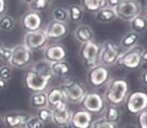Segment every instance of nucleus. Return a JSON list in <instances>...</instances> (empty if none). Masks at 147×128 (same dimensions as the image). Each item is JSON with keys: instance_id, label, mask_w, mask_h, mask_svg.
Returning <instances> with one entry per match:
<instances>
[{"instance_id": "nucleus-1", "label": "nucleus", "mask_w": 147, "mask_h": 128, "mask_svg": "<svg viewBox=\"0 0 147 128\" xmlns=\"http://www.w3.org/2000/svg\"><path fill=\"white\" fill-rule=\"evenodd\" d=\"M129 92L130 88L127 80L122 77H117V78H111L109 83L106 85V89L102 97L108 105L121 107L122 104H124Z\"/></svg>"}, {"instance_id": "nucleus-2", "label": "nucleus", "mask_w": 147, "mask_h": 128, "mask_svg": "<svg viewBox=\"0 0 147 128\" xmlns=\"http://www.w3.org/2000/svg\"><path fill=\"white\" fill-rule=\"evenodd\" d=\"M143 48L144 47L137 45L131 49L122 50L116 65H119L121 69L130 72L140 69L144 64L142 60Z\"/></svg>"}, {"instance_id": "nucleus-3", "label": "nucleus", "mask_w": 147, "mask_h": 128, "mask_svg": "<svg viewBox=\"0 0 147 128\" xmlns=\"http://www.w3.org/2000/svg\"><path fill=\"white\" fill-rule=\"evenodd\" d=\"M60 89L62 90L64 99L67 103L71 104H78L83 99L84 95L86 93L85 87L82 83H80L76 79H67L60 85Z\"/></svg>"}, {"instance_id": "nucleus-4", "label": "nucleus", "mask_w": 147, "mask_h": 128, "mask_svg": "<svg viewBox=\"0 0 147 128\" xmlns=\"http://www.w3.org/2000/svg\"><path fill=\"white\" fill-rule=\"evenodd\" d=\"M121 51L122 49L115 40H111V39L105 40L100 45L98 64H101L107 67H111L116 65Z\"/></svg>"}, {"instance_id": "nucleus-5", "label": "nucleus", "mask_w": 147, "mask_h": 128, "mask_svg": "<svg viewBox=\"0 0 147 128\" xmlns=\"http://www.w3.org/2000/svg\"><path fill=\"white\" fill-rule=\"evenodd\" d=\"M110 79V69L101 64H97V65L88 69V72L86 75V80H87L88 85L95 89H99L101 87H105Z\"/></svg>"}, {"instance_id": "nucleus-6", "label": "nucleus", "mask_w": 147, "mask_h": 128, "mask_svg": "<svg viewBox=\"0 0 147 128\" xmlns=\"http://www.w3.org/2000/svg\"><path fill=\"white\" fill-rule=\"evenodd\" d=\"M51 80L37 73L36 71L30 67L26 69L24 74V86L26 87L28 91L33 92H42V91H47L49 84Z\"/></svg>"}, {"instance_id": "nucleus-7", "label": "nucleus", "mask_w": 147, "mask_h": 128, "mask_svg": "<svg viewBox=\"0 0 147 128\" xmlns=\"http://www.w3.org/2000/svg\"><path fill=\"white\" fill-rule=\"evenodd\" d=\"M142 3L140 0H122L115 8L117 17L122 21L130 22L142 13Z\"/></svg>"}, {"instance_id": "nucleus-8", "label": "nucleus", "mask_w": 147, "mask_h": 128, "mask_svg": "<svg viewBox=\"0 0 147 128\" xmlns=\"http://www.w3.org/2000/svg\"><path fill=\"white\" fill-rule=\"evenodd\" d=\"M127 112L131 115H138L147 109V92L144 90H135L129 92L124 102Z\"/></svg>"}, {"instance_id": "nucleus-9", "label": "nucleus", "mask_w": 147, "mask_h": 128, "mask_svg": "<svg viewBox=\"0 0 147 128\" xmlns=\"http://www.w3.org/2000/svg\"><path fill=\"white\" fill-rule=\"evenodd\" d=\"M100 45L96 41H89L86 43H82L79 50V54L81 61L85 67L90 69L98 64L99 58Z\"/></svg>"}, {"instance_id": "nucleus-10", "label": "nucleus", "mask_w": 147, "mask_h": 128, "mask_svg": "<svg viewBox=\"0 0 147 128\" xmlns=\"http://www.w3.org/2000/svg\"><path fill=\"white\" fill-rule=\"evenodd\" d=\"M33 61V52L27 49L23 43L12 47V57L10 60L11 67L14 69H25L28 67Z\"/></svg>"}, {"instance_id": "nucleus-11", "label": "nucleus", "mask_w": 147, "mask_h": 128, "mask_svg": "<svg viewBox=\"0 0 147 128\" xmlns=\"http://www.w3.org/2000/svg\"><path fill=\"white\" fill-rule=\"evenodd\" d=\"M83 110L92 114L102 113L106 107V102L102 95L98 92H86L79 103Z\"/></svg>"}, {"instance_id": "nucleus-12", "label": "nucleus", "mask_w": 147, "mask_h": 128, "mask_svg": "<svg viewBox=\"0 0 147 128\" xmlns=\"http://www.w3.org/2000/svg\"><path fill=\"white\" fill-rule=\"evenodd\" d=\"M49 43V40L47 39L44 29H38L36 32L25 33L23 38V45L33 51H39L44 50L45 47Z\"/></svg>"}, {"instance_id": "nucleus-13", "label": "nucleus", "mask_w": 147, "mask_h": 128, "mask_svg": "<svg viewBox=\"0 0 147 128\" xmlns=\"http://www.w3.org/2000/svg\"><path fill=\"white\" fill-rule=\"evenodd\" d=\"M51 111H53L51 123H53L56 126H58L59 128H71L72 112L69 109L67 102L53 107Z\"/></svg>"}, {"instance_id": "nucleus-14", "label": "nucleus", "mask_w": 147, "mask_h": 128, "mask_svg": "<svg viewBox=\"0 0 147 128\" xmlns=\"http://www.w3.org/2000/svg\"><path fill=\"white\" fill-rule=\"evenodd\" d=\"M44 53V60H46L49 63H56V62H60V61H64L67 59V48L58 43H48L42 50Z\"/></svg>"}, {"instance_id": "nucleus-15", "label": "nucleus", "mask_w": 147, "mask_h": 128, "mask_svg": "<svg viewBox=\"0 0 147 128\" xmlns=\"http://www.w3.org/2000/svg\"><path fill=\"white\" fill-rule=\"evenodd\" d=\"M44 33L49 41H59L69 34V27L67 23L51 21L44 28Z\"/></svg>"}, {"instance_id": "nucleus-16", "label": "nucleus", "mask_w": 147, "mask_h": 128, "mask_svg": "<svg viewBox=\"0 0 147 128\" xmlns=\"http://www.w3.org/2000/svg\"><path fill=\"white\" fill-rule=\"evenodd\" d=\"M21 26L25 33L36 32L38 29H42V16L39 12L33 10H28L21 16Z\"/></svg>"}, {"instance_id": "nucleus-17", "label": "nucleus", "mask_w": 147, "mask_h": 128, "mask_svg": "<svg viewBox=\"0 0 147 128\" xmlns=\"http://www.w3.org/2000/svg\"><path fill=\"white\" fill-rule=\"evenodd\" d=\"M93 122H94L93 114L83 109L72 112L71 128H92Z\"/></svg>"}, {"instance_id": "nucleus-18", "label": "nucleus", "mask_w": 147, "mask_h": 128, "mask_svg": "<svg viewBox=\"0 0 147 128\" xmlns=\"http://www.w3.org/2000/svg\"><path fill=\"white\" fill-rule=\"evenodd\" d=\"M30 115L23 112H9L2 116V122L8 128H24Z\"/></svg>"}, {"instance_id": "nucleus-19", "label": "nucleus", "mask_w": 147, "mask_h": 128, "mask_svg": "<svg viewBox=\"0 0 147 128\" xmlns=\"http://www.w3.org/2000/svg\"><path fill=\"white\" fill-rule=\"evenodd\" d=\"M73 36L75 40L82 45V43H86L89 41H94L95 33L90 26L86 24H81L74 29Z\"/></svg>"}, {"instance_id": "nucleus-20", "label": "nucleus", "mask_w": 147, "mask_h": 128, "mask_svg": "<svg viewBox=\"0 0 147 128\" xmlns=\"http://www.w3.org/2000/svg\"><path fill=\"white\" fill-rule=\"evenodd\" d=\"M46 93H47L48 107H50V109H53V107H57L59 104L65 102L63 92H62V90L60 89L59 86H55V87H51V88L47 89Z\"/></svg>"}, {"instance_id": "nucleus-21", "label": "nucleus", "mask_w": 147, "mask_h": 128, "mask_svg": "<svg viewBox=\"0 0 147 128\" xmlns=\"http://www.w3.org/2000/svg\"><path fill=\"white\" fill-rule=\"evenodd\" d=\"M50 64H51V71L55 77H61L67 79L72 74V67L67 60Z\"/></svg>"}, {"instance_id": "nucleus-22", "label": "nucleus", "mask_w": 147, "mask_h": 128, "mask_svg": "<svg viewBox=\"0 0 147 128\" xmlns=\"http://www.w3.org/2000/svg\"><path fill=\"white\" fill-rule=\"evenodd\" d=\"M80 5L83 8L84 12L94 14V15L99 10L108 7L106 0H81Z\"/></svg>"}, {"instance_id": "nucleus-23", "label": "nucleus", "mask_w": 147, "mask_h": 128, "mask_svg": "<svg viewBox=\"0 0 147 128\" xmlns=\"http://www.w3.org/2000/svg\"><path fill=\"white\" fill-rule=\"evenodd\" d=\"M140 38H141V35H140V34L134 33V32H132L131 31V32L126 33L125 35L121 38L119 46H120V48L122 49V50L131 49V48H133V47H135V46L138 45V40H140Z\"/></svg>"}, {"instance_id": "nucleus-24", "label": "nucleus", "mask_w": 147, "mask_h": 128, "mask_svg": "<svg viewBox=\"0 0 147 128\" xmlns=\"http://www.w3.org/2000/svg\"><path fill=\"white\" fill-rule=\"evenodd\" d=\"M117 17L116 11L113 8H110V7H106L104 9L99 10L96 14H95V20L97 22H100V23H111L113 22Z\"/></svg>"}, {"instance_id": "nucleus-25", "label": "nucleus", "mask_w": 147, "mask_h": 128, "mask_svg": "<svg viewBox=\"0 0 147 128\" xmlns=\"http://www.w3.org/2000/svg\"><path fill=\"white\" fill-rule=\"evenodd\" d=\"M121 112L120 107H115V105H107V107L104 109L102 111V118L110 122V123L117 124L119 123L121 118Z\"/></svg>"}, {"instance_id": "nucleus-26", "label": "nucleus", "mask_w": 147, "mask_h": 128, "mask_svg": "<svg viewBox=\"0 0 147 128\" xmlns=\"http://www.w3.org/2000/svg\"><path fill=\"white\" fill-rule=\"evenodd\" d=\"M32 69L34 71H36L37 73H39L40 75L45 76L49 78L50 80H53L55 78V76L53 74V71H51V64L47 62L46 60H40L36 63H34L32 65Z\"/></svg>"}, {"instance_id": "nucleus-27", "label": "nucleus", "mask_w": 147, "mask_h": 128, "mask_svg": "<svg viewBox=\"0 0 147 128\" xmlns=\"http://www.w3.org/2000/svg\"><path fill=\"white\" fill-rule=\"evenodd\" d=\"M30 103L33 109H42V107H48L47 102V93L46 91H42V92H33L30 97Z\"/></svg>"}, {"instance_id": "nucleus-28", "label": "nucleus", "mask_w": 147, "mask_h": 128, "mask_svg": "<svg viewBox=\"0 0 147 128\" xmlns=\"http://www.w3.org/2000/svg\"><path fill=\"white\" fill-rule=\"evenodd\" d=\"M67 12H68L69 21L73 22V23H79L82 21L83 16H84V10L81 7V5L78 3H71L67 7Z\"/></svg>"}, {"instance_id": "nucleus-29", "label": "nucleus", "mask_w": 147, "mask_h": 128, "mask_svg": "<svg viewBox=\"0 0 147 128\" xmlns=\"http://www.w3.org/2000/svg\"><path fill=\"white\" fill-rule=\"evenodd\" d=\"M130 27H131L132 32L141 35L147 31V19L144 15L140 14L130 21Z\"/></svg>"}, {"instance_id": "nucleus-30", "label": "nucleus", "mask_w": 147, "mask_h": 128, "mask_svg": "<svg viewBox=\"0 0 147 128\" xmlns=\"http://www.w3.org/2000/svg\"><path fill=\"white\" fill-rule=\"evenodd\" d=\"M14 26H16V21L10 14L3 13L2 15H0V31L10 32L14 28Z\"/></svg>"}, {"instance_id": "nucleus-31", "label": "nucleus", "mask_w": 147, "mask_h": 128, "mask_svg": "<svg viewBox=\"0 0 147 128\" xmlns=\"http://www.w3.org/2000/svg\"><path fill=\"white\" fill-rule=\"evenodd\" d=\"M53 21L61 22V23H68L69 16L67 12V8L63 7H56L51 12Z\"/></svg>"}, {"instance_id": "nucleus-32", "label": "nucleus", "mask_w": 147, "mask_h": 128, "mask_svg": "<svg viewBox=\"0 0 147 128\" xmlns=\"http://www.w3.org/2000/svg\"><path fill=\"white\" fill-rule=\"evenodd\" d=\"M36 116L42 122L44 125L48 123H51V118H53V111L49 107H42V109H39L37 110V114Z\"/></svg>"}, {"instance_id": "nucleus-33", "label": "nucleus", "mask_w": 147, "mask_h": 128, "mask_svg": "<svg viewBox=\"0 0 147 128\" xmlns=\"http://www.w3.org/2000/svg\"><path fill=\"white\" fill-rule=\"evenodd\" d=\"M51 5L48 0H34L30 5L31 10L36 11V12H42V11H46L49 8V5Z\"/></svg>"}, {"instance_id": "nucleus-34", "label": "nucleus", "mask_w": 147, "mask_h": 128, "mask_svg": "<svg viewBox=\"0 0 147 128\" xmlns=\"http://www.w3.org/2000/svg\"><path fill=\"white\" fill-rule=\"evenodd\" d=\"M11 57H12V47H7L0 43V60L5 64L9 65Z\"/></svg>"}, {"instance_id": "nucleus-35", "label": "nucleus", "mask_w": 147, "mask_h": 128, "mask_svg": "<svg viewBox=\"0 0 147 128\" xmlns=\"http://www.w3.org/2000/svg\"><path fill=\"white\" fill-rule=\"evenodd\" d=\"M92 128H118V125L113 123H110L108 121L104 119L102 117L94 119Z\"/></svg>"}, {"instance_id": "nucleus-36", "label": "nucleus", "mask_w": 147, "mask_h": 128, "mask_svg": "<svg viewBox=\"0 0 147 128\" xmlns=\"http://www.w3.org/2000/svg\"><path fill=\"white\" fill-rule=\"evenodd\" d=\"M24 128H44V124L40 122V119L36 115H33L27 118Z\"/></svg>"}, {"instance_id": "nucleus-37", "label": "nucleus", "mask_w": 147, "mask_h": 128, "mask_svg": "<svg viewBox=\"0 0 147 128\" xmlns=\"http://www.w3.org/2000/svg\"><path fill=\"white\" fill-rule=\"evenodd\" d=\"M137 116V128H147V109Z\"/></svg>"}, {"instance_id": "nucleus-38", "label": "nucleus", "mask_w": 147, "mask_h": 128, "mask_svg": "<svg viewBox=\"0 0 147 128\" xmlns=\"http://www.w3.org/2000/svg\"><path fill=\"white\" fill-rule=\"evenodd\" d=\"M140 81L144 87H147V69H144L140 73Z\"/></svg>"}, {"instance_id": "nucleus-39", "label": "nucleus", "mask_w": 147, "mask_h": 128, "mask_svg": "<svg viewBox=\"0 0 147 128\" xmlns=\"http://www.w3.org/2000/svg\"><path fill=\"white\" fill-rule=\"evenodd\" d=\"M106 1H107V5H108V7H110V8H113V9H115L122 0H106Z\"/></svg>"}, {"instance_id": "nucleus-40", "label": "nucleus", "mask_w": 147, "mask_h": 128, "mask_svg": "<svg viewBox=\"0 0 147 128\" xmlns=\"http://www.w3.org/2000/svg\"><path fill=\"white\" fill-rule=\"evenodd\" d=\"M5 11V0H0V15H2Z\"/></svg>"}, {"instance_id": "nucleus-41", "label": "nucleus", "mask_w": 147, "mask_h": 128, "mask_svg": "<svg viewBox=\"0 0 147 128\" xmlns=\"http://www.w3.org/2000/svg\"><path fill=\"white\" fill-rule=\"evenodd\" d=\"M7 81H5L3 78H2V76L0 75V91L3 90V89H5V87H7Z\"/></svg>"}, {"instance_id": "nucleus-42", "label": "nucleus", "mask_w": 147, "mask_h": 128, "mask_svg": "<svg viewBox=\"0 0 147 128\" xmlns=\"http://www.w3.org/2000/svg\"><path fill=\"white\" fill-rule=\"evenodd\" d=\"M142 60H143V63H147V47L146 48H143Z\"/></svg>"}, {"instance_id": "nucleus-43", "label": "nucleus", "mask_w": 147, "mask_h": 128, "mask_svg": "<svg viewBox=\"0 0 147 128\" xmlns=\"http://www.w3.org/2000/svg\"><path fill=\"white\" fill-rule=\"evenodd\" d=\"M143 15L147 19V0H145V3H144V14Z\"/></svg>"}, {"instance_id": "nucleus-44", "label": "nucleus", "mask_w": 147, "mask_h": 128, "mask_svg": "<svg viewBox=\"0 0 147 128\" xmlns=\"http://www.w3.org/2000/svg\"><path fill=\"white\" fill-rule=\"evenodd\" d=\"M121 128H137L135 125H133V124H127V125H125V126H123V127Z\"/></svg>"}, {"instance_id": "nucleus-45", "label": "nucleus", "mask_w": 147, "mask_h": 128, "mask_svg": "<svg viewBox=\"0 0 147 128\" xmlns=\"http://www.w3.org/2000/svg\"><path fill=\"white\" fill-rule=\"evenodd\" d=\"M22 1H23V2H24V3H26V5H31L32 2H33V1H34V0H22Z\"/></svg>"}, {"instance_id": "nucleus-46", "label": "nucleus", "mask_w": 147, "mask_h": 128, "mask_svg": "<svg viewBox=\"0 0 147 128\" xmlns=\"http://www.w3.org/2000/svg\"><path fill=\"white\" fill-rule=\"evenodd\" d=\"M48 1H49L50 3H53V1H55V0H48Z\"/></svg>"}, {"instance_id": "nucleus-47", "label": "nucleus", "mask_w": 147, "mask_h": 128, "mask_svg": "<svg viewBox=\"0 0 147 128\" xmlns=\"http://www.w3.org/2000/svg\"><path fill=\"white\" fill-rule=\"evenodd\" d=\"M2 123V117H1V116H0V124Z\"/></svg>"}]
</instances>
